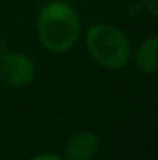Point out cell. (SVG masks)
Masks as SVG:
<instances>
[{
    "instance_id": "6da1fadb",
    "label": "cell",
    "mask_w": 158,
    "mask_h": 160,
    "mask_svg": "<svg viewBox=\"0 0 158 160\" xmlns=\"http://www.w3.org/2000/svg\"><path fill=\"white\" fill-rule=\"evenodd\" d=\"M80 17L63 0H52L39 9L36 32L39 43L54 54L71 50L80 38Z\"/></svg>"
},
{
    "instance_id": "7a4b0ae2",
    "label": "cell",
    "mask_w": 158,
    "mask_h": 160,
    "mask_svg": "<svg viewBox=\"0 0 158 160\" xmlns=\"http://www.w3.org/2000/svg\"><path fill=\"white\" fill-rule=\"evenodd\" d=\"M86 47L91 58L112 71L123 69L130 60V41L126 34L114 24H93L86 34Z\"/></svg>"
},
{
    "instance_id": "3957f363",
    "label": "cell",
    "mask_w": 158,
    "mask_h": 160,
    "mask_svg": "<svg viewBox=\"0 0 158 160\" xmlns=\"http://www.w3.org/2000/svg\"><path fill=\"white\" fill-rule=\"evenodd\" d=\"M0 77L9 86L24 88L36 78V63L22 52L0 54Z\"/></svg>"
},
{
    "instance_id": "277c9868",
    "label": "cell",
    "mask_w": 158,
    "mask_h": 160,
    "mask_svg": "<svg viewBox=\"0 0 158 160\" xmlns=\"http://www.w3.org/2000/svg\"><path fill=\"white\" fill-rule=\"evenodd\" d=\"M99 136L91 130L75 132L65 143V158L67 160H91L99 151Z\"/></svg>"
},
{
    "instance_id": "5b68a950",
    "label": "cell",
    "mask_w": 158,
    "mask_h": 160,
    "mask_svg": "<svg viewBox=\"0 0 158 160\" xmlns=\"http://www.w3.org/2000/svg\"><path fill=\"white\" fill-rule=\"evenodd\" d=\"M134 62L140 73L143 75H153L158 69V38L151 36L149 39H145L136 50L134 54Z\"/></svg>"
},
{
    "instance_id": "8992f818",
    "label": "cell",
    "mask_w": 158,
    "mask_h": 160,
    "mask_svg": "<svg viewBox=\"0 0 158 160\" xmlns=\"http://www.w3.org/2000/svg\"><path fill=\"white\" fill-rule=\"evenodd\" d=\"M143 6H145V9L149 11L151 17L158 15V0H143Z\"/></svg>"
},
{
    "instance_id": "52a82bcc",
    "label": "cell",
    "mask_w": 158,
    "mask_h": 160,
    "mask_svg": "<svg viewBox=\"0 0 158 160\" xmlns=\"http://www.w3.org/2000/svg\"><path fill=\"white\" fill-rule=\"evenodd\" d=\"M30 160H65V158H62L60 155H52V153H41V155L32 157Z\"/></svg>"
}]
</instances>
